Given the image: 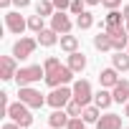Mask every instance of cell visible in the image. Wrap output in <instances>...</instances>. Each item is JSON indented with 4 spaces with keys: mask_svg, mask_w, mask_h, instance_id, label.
Segmentation results:
<instances>
[{
    "mask_svg": "<svg viewBox=\"0 0 129 129\" xmlns=\"http://www.w3.org/2000/svg\"><path fill=\"white\" fill-rule=\"evenodd\" d=\"M71 79H74V71H71V66H69V63H66V66H61V63H58L56 69L46 71V79H43V81H46L51 89H56V86H66Z\"/></svg>",
    "mask_w": 129,
    "mask_h": 129,
    "instance_id": "6da1fadb",
    "label": "cell"
},
{
    "mask_svg": "<svg viewBox=\"0 0 129 129\" xmlns=\"http://www.w3.org/2000/svg\"><path fill=\"white\" fill-rule=\"evenodd\" d=\"M8 116H10L13 121H18L23 129H28V126L33 124V114H30V106H28V104H23L20 99H18L15 104H10V106H8Z\"/></svg>",
    "mask_w": 129,
    "mask_h": 129,
    "instance_id": "7a4b0ae2",
    "label": "cell"
},
{
    "mask_svg": "<svg viewBox=\"0 0 129 129\" xmlns=\"http://www.w3.org/2000/svg\"><path fill=\"white\" fill-rule=\"evenodd\" d=\"M41 79H46V69H43V66H23V69H18V74H15L18 86H30V84L41 81Z\"/></svg>",
    "mask_w": 129,
    "mask_h": 129,
    "instance_id": "3957f363",
    "label": "cell"
},
{
    "mask_svg": "<svg viewBox=\"0 0 129 129\" xmlns=\"http://www.w3.org/2000/svg\"><path fill=\"white\" fill-rule=\"evenodd\" d=\"M71 99H74V89H69V86H56V89L46 96V104L53 106V109H63Z\"/></svg>",
    "mask_w": 129,
    "mask_h": 129,
    "instance_id": "277c9868",
    "label": "cell"
},
{
    "mask_svg": "<svg viewBox=\"0 0 129 129\" xmlns=\"http://www.w3.org/2000/svg\"><path fill=\"white\" fill-rule=\"evenodd\" d=\"M18 96H20V101H23V104H28L30 109H41V106L46 104V96H43L38 89H33V86H20Z\"/></svg>",
    "mask_w": 129,
    "mask_h": 129,
    "instance_id": "5b68a950",
    "label": "cell"
},
{
    "mask_svg": "<svg viewBox=\"0 0 129 129\" xmlns=\"http://www.w3.org/2000/svg\"><path fill=\"white\" fill-rule=\"evenodd\" d=\"M36 46H38V38H25V36H23V38L15 41V46H13V56H15L18 61H23V58L33 56Z\"/></svg>",
    "mask_w": 129,
    "mask_h": 129,
    "instance_id": "8992f818",
    "label": "cell"
},
{
    "mask_svg": "<svg viewBox=\"0 0 129 129\" xmlns=\"http://www.w3.org/2000/svg\"><path fill=\"white\" fill-rule=\"evenodd\" d=\"M109 36H111V46H114V51H124L126 46H129V30H126V25H116V28H104Z\"/></svg>",
    "mask_w": 129,
    "mask_h": 129,
    "instance_id": "52a82bcc",
    "label": "cell"
},
{
    "mask_svg": "<svg viewBox=\"0 0 129 129\" xmlns=\"http://www.w3.org/2000/svg\"><path fill=\"white\" fill-rule=\"evenodd\" d=\"M74 99L81 104V106H89V101L94 99V91H91V84L86 79H79L74 84Z\"/></svg>",
    "mask_w": 129,
    "mask_h": 129,
    "instance_id": "ba28073f",
    "label": "cell"
},
{
    "mask_svg": "<svg viewBox=\"0 0 129 129\" xmlns=\"http://www.w3.org/2000/svg\"><path fill=\"white\" fill-rule=\"evenodd\" d=\"M5 28L10 30V33H15V36H20L25 28H28V20L20 15V13H15V10H10V13H5Z\"/></svg>",
    "mask_w": 129,
    "mask_h": 129,
    "instance_id": "9c48e42d",
    "label": "cell"
},
{
    "mask_svg": "<svg viewBox=\"0 0 129 129\" xmlns=\"http://www.w3.org/2000/svg\"><path fill=\"white\" fill-rule=\"evenodd\" d=\"M15 61H18L15 56H0V79H3V81L15 79V74H18Z\"/></svg>",
    "mask_w": 129,
    "mask_h": 129,
    "instance_id": "30bf717a",
    "label": "cell"
},
{
    "mask_svg": "<svg viewBox=\"0 0 129 129\" xmlns=\"http://www.w3.org/2000/svg\"><path fill=\"white\" fill-rule=\"evenodd\" d=\"M51 28L56 33H61V36H66V33H71V18L63 13V10H58V13L51 15Z\"/></svg>",
    "mask_w": 129,
    "mask_h": 129,
    "instance_id": "8fae6325",
    "label": "cell"
},
{
    "mask_svg": "<svg viewBox=\"0 0 129 129\" xmlns=\"http://www.w3.org/2000/svg\"><path fill=\"white\" fill-rule=\"evenodd\" d=\"M121 79H119V71L111 66V69H104L101 74H99V84H101V89H114L116 84H119Z\"/></svg>",
    "mask_w": 129,
    "mask_h": 129,
    "instance_id": "7c38bea8",
    "label": "cell"
},
{
    "mask_svg": "<svg viewBox=\"0 0 129 129\" xmlns=\"http://www.w3.org/2000/svg\"><path fill=\"white\" fill-rule=\"evenodd\" d=\"M96 129H121V116L119 114H104V116H99Z\"/></svg>",
    "mask_w": 129,
    "mask_h": 129,
    "instance_id": "4fadbf2b",
    "label": "cell"
},
{
    "mask_svg": "<svg viewBox=\"0 0 129 129\" xmlns=\"http://www.w3.org/2000/svg\"><path fill=\"white\" fill-rule=\"evenodd\" d=\"M69 111H63V109H53V114L48 116V126H53V129H61V126H66L69 124Z\"/></svg>",
    "mask_w": 129,
    "mask_h": 129,
    "instance_id": "5bb4252c",
    "label": "cell"
},
{
    "mask_svg": "<svg viewBox=\"0 0 129 129\" xmlns=\"http://www.w3.org/2000/svg\"><path fill=\"white\" fill-rule=\"evenodd\" d=\"M36 36H38V43H41V46H46V48H51V46H56V43L61 41V38H58V33H56L53 28H43V30H41V33H36Z\"/></svg>",
    "mask_w": 129,
    "mask_h": 129,
    "instance_id": "9a60e30c",
    "label": "cell"
},
{
    "mask_svg": "<svg viewBox=\"0 0 129 129\" xmlns=\"http://www.w3.org/2000/svg\"><path fill=\"white\" fill-rule=\"evenodd\" d=\"M86 56L84 53H79V51H74V53H69V66H71V71L74 74H81L84 69H86Z\"/></svg>",
    "mask_w": 129,
    "mask_h": 129,
    "instance_id": "2e32d148",
    "label": "cell"
},
{
    "mask_svg": "<svg viewBox=\"0 0 129 129\" xmlns=\"http://www.w3.org/2000/svg\"><path fill=\"white\" fill-rule=\"evenodd\" d=\"M94 101H96V106H99V109H109V106L114 104V94H111V91H106V89H99V91L94 94Z\"/></svg>",
    "mask_w": 129,
    "mask_h": 129,
    "instance_id": "e0dca14e",
    "label": "cell"
},
{
    "mask_svg": "<svg viewBox=\"0 0 129 129\" xmlns=\"http://www.w3.org/2000/svg\"><path fill=\"white\" fill-rule=\"evenodd\" d=\"M111 94H114V101L126 104V101H129V81H119V84L111 89Z\"/></svg>",
    "mask_w": 129,
    "mask_h": 129,
    "instance_id": "ac0fdd59",
    "label": "cell"
},
{
    "mask_svg": "<svg viewBox=\"0 0 129 129\" xmlns=\"http://www.w3.org/2000/svg\"><path fill=\"white\" fill-rule=\"evenodd\" d=\"M94 48L96 51H111L114 46H111V36L106 33V30H101L99 36H94Z\"/></svg>",
    "mask_w": 129,
    "mask_h": 129,
    "instance_id": "d6986e66",
    "label": "cell"
},
{
    "mask_svg": "<svg viewBox=\"0 0 129 129\" xmlns=\"http://www.w3.org/2000/svg\"><path fill=\"white\" fill-rule=\"evenodd\" d=\"M111 63H114V69H116V71H129V53L116 51V53L111 56Z\"/></svg>",
    "mask_w": 129,
    "mask_h": 129,
    "instance_id": "ffe728a7",
    "label": "cell"
},
{
    "mask_svg": "<svg viewBox=\"0 0 129 129\" xmlns=\"http://www.w3.org/2000/svg\"><path fill=\"white\" fill-rule=\"evenodd\" d=\"M99 116H101V111H99V106H84V111H81V119L86 121V124H96L99 121Z\"/></svg>",
    "mask_w": 129,
    "mask_h": 129,
    "instance_id": "44dd1931",
    "label": "cell"
},
{
    "mask_svg": "<svg viewBox=\"0 0 129 129\" xmlns=\"http://www.w3.org/2000/svg\"><path fill=\"white\" fill-rule=\"evenodd\" d=\"M61 48L66 51V53H74V51H79V38H76V36H71V33L61 36Z\"/></svg>",
    "mask_w": 129,
    "mask_h": 129,
    "instance_id": "7402d4cb",
    "label": "cell"
},
{
    "mask_svg": "<svg viewBox=\"0 0 129 129\" xmlns=\"http://www.w3.org/2000/svg\"><path fill=\"white\" fill-rule=\"evenodd\" d=\"M53 0H38V3H36V13L38 15H43V18H51L53 15Z\"/></svg>",
    "mask_w": 129,
    "mask_h": 129,
    "instance_id": "603a6c76",
    "label": "cell"
},
{
    "mask_svg": "<svg viewBox=\"0 0 129 129\" xmlns=\"http://www.w3.org/2000/svg\"><path fill=\"white\" fill-rule=\"evenodd\" d=\"M121 18H124V13L109 10V15H106V20H104V28H116V25H121Z\"/></svg>",
    "mask_w": 129,
    "mask_h": 129,
    "instance_id": "cb8c5ba5",
    "label": "cell"
},
{
    "mask_svg": "<svg viewBox=\"0 0 129 129\" xmlns=\"http://www.w3.org/2000/svg\"><path fill=\"white\" fill-rule=\"evenodd\" d=\"M76 25H79L81 30H89V28L94 25V15H91L89 10H84V13H81V15L76 18Z\"/></svg>",
    "mask_w": 129,
    "mask_h": 129,
    "instance_id": "d4e9b609",
    "label": "cell"
},
{
    "mask_svg": "<svg viewBox=\"0 0 129 129\" xmlns=\"http://www.w3.org/2000/svg\"><path fill=\"white\" fill-rule=\"evenodd\" d=\"M28 28H30L33 33H41V30L46 28V25H43V15H38V13L30 15V18H28Z\"/></svg>",
    "mask_w": 129,
    "mask_h": 129,
    "instance_id": "484cf974",
    "label": "cell"
},
{
    "mask_svg": "<svg viewBox=\"0 0 129 129\" xmlns=\"http://www.w3.org/2000/svg\"><path fill=\"white\" fill-rule=\"evenodd\" d=\"M66 111H69V116H81V111H84V106L76 101V99H71L69 104H66Z\"/></svg>",
    "mask_w": 129,
    "mask_h": 129,
    "instance_id": "4316f807",
    "label": "cell"
},
{
    "mask_svg": "<svg viewBox=\"0 0 129 129\" xmlns=\"http://www.w3.org/2000/svg\"><path fill=\"white\" fill-rule=\"evenodd\" d=\"M66 129H86V121H84L81 116H71L69 124H66Z\"/></svg>",
    "mask_w": 129,
    "mask_h": 129,
    "instance_id": "83f0119b",
    "label": "cell"
},
{
    "mask_svg": "<svg viewBox=\"0 0 129 129\" xmlns=\"http://www.w3.org/2000/svg\"><path fill=\"white\" fill-rule=\"evenodd\" d=\"M84 5H86V0H71V15H81L84 13Z\"/></svg>",
    "mask_w": 129,
    "mask_h": 129,
    "instance_id": "f1b7e54d",
    "label": "cell"
},
{
    "mask_svg": "<svg viewBox=\"0 0 129 129\" xmlns=\"http://www.w3.org/2000/svg\"><path fill=\"white\" fill-rule=\"evenodd\" d=\"M101 5L109 8V10H116V8L121 5V0H101Z\"/></svg>",
    "mask_w": 129,
    "mask_h": 129,
    "instance_id": "f546056e",
    "label": "cell"
},
{
    "mask_svg": "<svg viewBox=\"0 0 129 129\" xmlns=\"http://www.w3.org/2000/svg\"><path fill=\"white\" fill-rule=\"evenodd\" d=\"M53 5L58 10H66V8H71V0H53Z\"/></svg>",
    "mask_w": 129,
    "mask_h": 129,
    "instance_id": "4dcf8cb0",
    "label": "cell"
},
{
    "mask_svg": "<svg viewBox=\"0 0 129 129\" xmlns=\"http://www.w3.org/2000/svg\"><path fill=\"white\" fill-rule=\"evenodd\" d=\"M3 129H20V124L18 121H8V124H3Z\"/></svg>",
    "mask_w": 129,
    "mask_h": 129,
    "instance_id": "1f68e13d",
    "label": "cell"
},
{
    "mask_svg": "<svg viewBox=\"0 0 129 129\" xmlns=\"http://www.w3.org/2000/svg\"><path fill=\"white\" fill-rule=\"evenodd\" d=\"M13 3H15L18 8H28V5H30V0H13Z\"/></svg>",
    "mask_w": 129,
    "mask_h": 129,
    "instance_id": "d6a6232c",
    "label": "cell"
},
{
    "mask_svg": "<svg viewBox=\"0 0 129 129\" xmlns=\"http://www.w3.org/2000/svg\"><path fill=\"white\" fill-rule=\"evenodd\" d=\"M121 13H124V18L129 20V5H124V8H121Z\"/></svg>",
    "mask_w": 129,
    "mask_h": 129,
    "instance_id": "836d02e7",
    "label": "cell"
},
{
    "mask_svg": "<svg viewBox=\"0 0 129 129\" xmlns=\"http://www.w3.org/2000/svg\"><path fill=\"white\" fill-rule=\"evenodd\" d=\"M10 3H13V0H0V8H8Z\"/></svg>",
    "mask_w": 129,
    "mask_h": 129,
    "instance_id": "e575fe53",
    "label": "cell"
},
{
    "mask_svg": "<svg viewBox=\"0 0 129 129\" xmlns=\"http://www.w3.org/2000/svg\"><path fill=\"white\" fill-rule=\"evenodd\" d=\"M101 0H86V5H99Z\"/></svg>",
    "mask_w": 129,
    "mask_h": 129,
    "instance_id": "d590c367",
    "label": "cell"
},
{
    "mask_svg": "<svg viewBox=\"0 0 129 129\" xmlns=\"http://www.w3.org/2000/svg\"><path fill=\"white\" fill-rule=\"evenodd\" d=\"M124 116H129V101H126V109H124Z\"/></svg>",
    "mask_w": 129,
    "mask_h": 129,
    "instance_id": "8d00e7d4",
    "label": "cell"
},
{
    "mask_svg": "<svg viewBox=\"0 0 129 129\" xmlns=\"http://www.w3.org/2000/svg\"><path fill=\"white\" fill-rule=\"evenodd\" d=\"M126 30H129V20H126Z\"/></svg>",
    "mask_w": 129,
    "mask_h": 129,
    "instance_id": "74e56055",
    "label": "cell"
},
{
    "mask_svg": "<svg viewBox=\"0 0 129 129\" xmlns=\"http://www.w3.org/2000/svg\"><path fill=\"white\" fill-rule=\"evenodd\" d=\"M126 53H129V46H126Z\"/></svg>",
    "mask_w": 129,
    "mask_h": 129,
    "instance_id": "f35d334b",
    "label": "cell"
},
{
    "mask_svg": "<svg viewBox=\"0 0 129 129\" xmlns=\"http://www.w3.org/2000/svg\"><path fill=\"white\" fill-rule=\"evenodd\" d=\"M51 129H53V126H51Z\"/></svg>",
    "mask_w": 129,
    "mask_h": 129,
    "instance_id": "ab89813d",
    "label": "cell"
}]
</instances>
